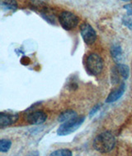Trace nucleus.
Listing matches in <instances>:
<instances>
[{
	"mask_svg": "<svg viewBox=\"0 0 132 156\" xmlns=\"http://www.w3.org/2000/svg\"><path fill=\"white\" fill-rule=\"evenodd\" d=\"M93 147L100 153H108L115 147L116 138L110 132H104L97 135L93 140Z\"/></svg>",
	"mask_w": 132,
	"mask_h": 156,
	"instance_id": "f257e3e1",
	"label": "nucleus"
},
{
	"mask_svg": "<svg viewBox=\"0 0 132 156\" xmlns=\"http://www.w3.org/2000/svg\"><path fill=\"white\" fill-rule=\"evenodd\" d=\"M84 119H85L84 117H76L70 121L63 122L58 128L57 135L62 136H67V135L73 133L78 128H79V126L84 122Z\"/></svg>",
	"mask_w": 132,
	"mask_h": 156,
	"instance_id": "f03ea898",
	"label": "nucleus"
},
{
	"mask_svg": "<svg viewBox=\"0 0 132 156\" xmlns=\"http://www.w3.org/2000/svg\"><path fill=\"white\" fill-rule=\"evenodd\" d=\"M86 68L91 75H99L103 68V58L97 54H89L87 58Z\"/></svg>",
	"mask_w": 132,
	"mask_h": 156,
	"instance_id": "7ed1b4c3",
	"label": "nucleus"
},
{
	"mask_svg": "<svg viewBox=\"0 0 132 156\" xmlns=\"http://www.w3.org/2000/svg\"><path fill=\"white\" fill-rule=\"evenodd\" d=\"M59 22L65 30H71L78 26L79 19L73 12L65 11L59 15Z\"/></svg>",
	"mask_w": 132,
	"mask_h": 156,
	"instance_id": "20e7f679",
	"label": "nucleus"
},
{
	"mask_svg": "<svg viewBox=\"0 0 132 156\" xmlns=\"http://www.w3.org/2000/svg\"><path fill=\"white\" fill-rule=\"evenodd\" d=\"M130 69L127 65L118 63L111 69V82L117 84L129 77Z\"/></svg>",
	"mask_w": 132,
	"mask_h": 156,
	"instance_id": "39448f33",
	"label": "nucleus"
},
{
	"mask_svg": "<svg viewBox=\"0 0 132 156\" xmlns=\"http://www.w3.org/2000/svg\"><path fill=\"white\" fill-rule=\"evenodd\" d=\"M80 34L84 43L88 45H92L97 40V33L89 23H83L81 25Z\"/></svg>",
	"mask_w": 132,
	"mask_h": 156,
	"instance_id": "423d86ee",
	"label": "nucleus"
},
{
	"mask_svg": "<svg viewBox=\"0 0 132 156\" xmlns=\"http://www.w3.org/2000/svg\"><path fill=\"white\" fill-rule=\"evenodd\" d=\"M19 118L18 113L13 112H1L0 113V127L10 126L15 123Z\"/></svg>",
	"mask_w": 132,
	"mask_h": 156,
	"instance_id": "0eeeda50",
	"label": "nucleus"
},
{
	"mask_svg": "<svg viewBox=\"0 0 132 156\" xmlns=\"http://www.w3.org/2000/svg\"><path fill=\"white\" fill-rule=\"evenodd\" d=\"M47 119V114L43 111H35L29 113L27 117V121L32 125H40Z\"/></svg>",
	"mask_w": 132,
	"mask_h": 156,
	"instance_id": "6e6552de",
	"label": "nucleus"
},
{
	"mask_svg": "<svg viewBox=\"0 0 132 156\" xmlns=\"http://www.w3.org/2000/svg\"><path fill=\"white\" fill-rule=\"evenodd\" d=\"M125 91H126V85L124 82H121V84L117 87L116 90H114L113 91H111L110 94L108 95L107 100H106V103H113L116 102V100H118L123 94H124Z\"/></svg>",
	"mask_w": 132,
	"mask_h": 156,
	"instance_id": "1a4fd4ad",
	"label": "nucleus"
},
{
	"mask_svg": "<svg viewBox=\"0 0 132 156\" xmlns=\"http://www.w3.org/2000/svg\"><path fill=\"white\" fill-rule=\"evenodd\" d=\"M111 54L115 62L120 63L123 59V51H122V48L120 45L111 46Z\"/></svg>",
	"mask_w": 132,
	"mask_h": 156,
	"instance_id": "9d476101",
	"label": "nucleus"
},
{
	"mask_svg": "<svg viewBox=\"0 0 132 156\" xmlns=\"http://www.w3.org/2000/svg\"><path fill=\"white\" fill-rule=\"evenodd\" d=\"M76 117H78V115H77V113L75 111L69 109V110L64 111L63 113L59 114V118H58V121L63 123V122H65L70 121L71 119H74Z\"/></svg>",
	"mask_w": 132,
	"mask_h": 156,
	"instance_id": "9b49d317",
	"label": "nucleus"
},
{
	"mask_svg": "<svg viewBox=\"0 0 132 156\" xmlns=\"http://www.w3.org/2000/svg\"><path fill=\"white\" fill-rule=\"evenodd\" d=\"M0 5L6 11H16L17 8L16 0H0Z\"/></svg>",
	"mask_w": 132,
	"mask_h": 156,
	"instance_id": "f8f14e48",
	"label": "nucleus"
},
{
	"mask_svg": "<svg viewBox=\"0 0 132 156\" xmlns=\"http://www.w3.org/2000/svg\"><path fill=\"white\" fill-rule=\"evenodd\" d=\"M12 141L8 139H2L0 140V151L1 152H7L11 148Z\"/></svg>",
	"mask_w": 132,
	"mask_h": 156,
	"instance_id": "ddd939ff",
	"label": "nucleus"
},
{
	"mask_svg": "<svg viewBox=\"0 0 132 156\" xmlns=\"http://www.w3.org/2000/svg\"><path fill=\"white\" fill-rule=\"evenodd\" d=\"M50 156H73L72 152L68 149H60L53 151Z\"/></svg>",
	"mask_w": 132,
	"mask_h": 156,
	"instance_id": "4468645a",
	"label": "nucleus"
},
{
	"mask_svg": "<svg viewBox=\"0 0 132 156\" xmlns=\"http://www.w3.org/2000/svg\"><path fill=\"white\" fill-rule=\"evenodd\" d=\"M122 22L125 27L129 28L130 30H132V17L130 16H124L122 19Z\"/></svg>",
	"mask_w": 132,
	"mask_h": 156,
	"instance_id": "2eb2a0df",
	"label": "nucleus"
},
{
	"mask_svg": "<svg viewBox=\"0 0 132 156\" xmlns=\"http://www.w3.org/2000/svg\"><path fill=\"white\" fill-rule=\"evenodd\" d=\"M124 8L126 10L127 14H128L129 16H132V3L125 5Z\"/></svg>",
	"mask_w": 132,
	"mask_h": 156,
	"instance_id": "dca6fc26",
	"label": "nucleus"
},
{
	"mask_svg": "<svg viewBox=\"0 0 132 156\" xmlns=\"http://www.w3.org/2000/svg\"><path fill=\"white\" fill-rule=\"evenodd\" d=\"M100 107H101V105H96V106H95L94 108H92V110H91V112H90V113H89V116H90V117H92V116L94 115L95 113H97V111L99 110Z\"/></svg>",
	"mask_w": 132,
	"mask_h": 156,
	"instance_id": "f3484780",
	"label": "nucleus"
},
{
	"mask_svg": "<svg viewBox=\"0 0 132 156\" xmlns=\"http://www.w3.org/2000/svg\"><path fill=\"white\" fill-rule=\"evenodd\" d=\"M121 1H126V2H128V1H130V0H121Z\"/></svg>",
	"mask_w": 132,
	"mask_h": 156,
	"instance_id": "a211bd4d",
	"label": "nucleus"
}]
</instances>
